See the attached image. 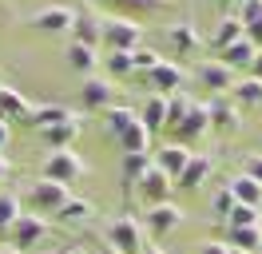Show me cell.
<instances>
[{"label":"cell","instance_id":"obj_19","mask_svg":"<svg viewBox=\"0 0 262 254\" xmlns=\"http://www.w3.org/2000/svg\"><path fill=\"white\" fill-rule=\"evenodd\" d=\"M227 187H230V195H234V203H238V206H258V210H262V183H258V179H250L246 171H238Z\"/></svg>","mask_w":262,"mask_h":254},{"label":"cell","instance_id":"obj_24","mask_svg":"<svg viewBox=\"0 0 262 254\" xmlns=\"http://www.w3.org/2000/svg\"><path fill=\"white\" fill-rule=\"evenodd\" d=\"M243 36H246L243 20H238L234 12H223V16H219V24H214V32H211V44L219 48V52H223L227 44H234V40H243Z\"/></svg>","mask_w":262,"mask_h":254},{"label":"cell","instance_id":"obj_37","mask_svg":"<svg viewBox=\"0 0 262 254\" xmlns=\"http://www.w3.org/2000/svg\"><path fill=\"white\" fill-rule=\"evenodd\" d=\"M159 60H163V56H159V52H151V48H135V52H131V68H135V76H139V79H147V72Z\"/></svg>","mask_w":262,"mask_h":254},{"label":"cell","instance_id":"obj_39","mask_svg":"<svg viewBox=\"0 0 262 254\" xmlns=\"http://www.w3.org/2000/svg\"><path fill=\"white\" fill-rule=\"evenodd\" d=\"M243 171L250 175V179H258V183H262V155H246V163H243Z\"/></svg>","mask_w":262,"mask_h":254},{"label":"cell","instance_id":"obj_44","mask_svg":"<svg viewBox=\"0 0 262 254\" xmlns=\"http://www.w3.org/2000/svg\"><path fill=\"white\" fill-rule=\"evenodd\" d=\"M96 254H119V250H115L112 242H107V238H103V242H99V246H96Z\"/></svg>","mask_w":262,"mask_h":254},{"label":"cell","instance_id":"obj_11","mask_svg":"<svg viewBox=\"0 0 262 254\" xmlns=\"http://www.w3.org/2000/svg\"><path fill=\"white\" fill-rule=\"evenodd\" d=\"M163 36H167V44L175 48V56L179 60H187V56H195V52H203V36H199V28L191 24V20H175L171 28H163Z\"/></svg>","mask_w":262,"mask_h":254},{"label":"cell","instance_id":"obj_50","mask_svg":"<svg viewBox=\"0 0 262 254\" xmlns=\"http://www.w3.org/2000/svg\"><path fill=\"white\" fill-rule=\"evenodd\" d=\"M52 254H56V250H52Z\"/></svg>","mask_w":262,"mask_h":254},{"label":"cell","instance_id":"obj_14","mask_svg":"<svg viewBox=\"0 0 262 254\" xmlns=\"http://www.w3.org/2000/svg\"><path fill=\"white\" fill-rule=\"evenodd\" d=\"M72 40H76V44H88V48H99V40H103V20L96 16V8H92V4H83V8H76V24H72Z\"/></svg>","mask_w":262,"mask_h":254},{"label":"cell","instance_id":"obj_2","mask_svg":"<svg viewBox=\"0 0 262 254\" xmlns=\"http://www.w3.org/2000/svg\"><path fill=\"white\" fill-rule=\"evenodd\" d=\"M107 242H112L119 254H143V246H147V230H143V222L131 219V215H119V219L107 222Z\"/></svg>","mask_w":262,"mask_h":254},{"label":"cell","instance_id":"obj_47","mask_svg":"<svg viewBox=\"0 0 262 254\" xmlns=\"http://www.w3.org/2000/svg\"><path fill=\"white\" fill-rule=\"evenodd\" d=\"M143 254H167V250H159V246H151V242H147V246H143Z\"/></svg>","mask_w":262,"mask_h":254},{"label":"cell","instance_id":"obj_26","mask_svg":"<svg viewBox=\"0 0 262 254\" xmlns=\"http://www.w3.org/2000/svg\"><path fill=\"white\" fill-rule=\"evenodd\" d=\"M92 215H96V206L88 203V199H80V195H72V199L56 210V219L68 222V226H83V222H92Z\"/></svg>","mask_w":262,"mask_h":254},{"label":"cell","instance_id":"obj_38","mask_svg":"<svg viewBox=\"0 0 262 254\" xmlns=\"http://www.w3.org/2000/svg\"><path fill=\"white\" fill-rule=\"evenodd\" d=\"M234 206H238V203H234V195H230V187L214 190V199H211V210H214V215H219L223 222H227V215L234 210Z\"/></svg>","mask_w":262,"mask_h":254},{"label":"cell","instance_id":"obj_3","mask_svg":"<svg viewBox=\"0 0 262 254\" xmlns=\"http://www.w3.org/2000/svg\"><path fill=\"white\" fill-rule=\"evenodd\" d=\"M44 179H56V183H76V179H83L88 175V163H83V155L76 151V147H60V151H48V159H44Z\"/></svg>","mask_w":262,"mask_h":254},{"label":"cell","instance_id":"obj_10","mask_svg":"<svg viewBox=\"0 0 262 254\" xmlns=\"http://www.w3.org/2000/svg\"><path fill=\"white\" fill-rule=\"evenodd\" d=\"M8 238H12V246H16L20 254H28L36 242H44V238H48V222L40 219V215H20V219L12 222Z\"/></svg>","mask_w":262,"mask_h":254},{"label":"cell","instance_id":"obj_17","mask_svg":"<svg viewBox=\"0 0 262 254\" xmlns=\"http://www.w3.org/2000/svg\"><path fill=\"white\" fill-rule=\"evenodd\" d=\"M214 175V159L211 155H191V163H187V171L175 179V187L179 190H199L207 179Z\"/></svg>","mask_w":262,"mask_h":254},{"label":"cell","instance_id":"obj_9","mask_svg":"<svg viewBox=\"0 0 262 254\" xmlns=\"http://www.w3.org/2000/svg\"><path fill=\"white\" fill-rule=\"evenodd\" d=\"M135 195H143L147 206H159V203H171V195H175V179L167 171H159L155 163L147 167V175L135 183Z\"/></svg>","mask_w":262,"mask_h":254},{"label":"cell","instance_id":"obj_16","mask_svg":"<svg viewBox=\"0 0 262 254\" xmlns=\"http://www.w3.org/2000/svg\"><path fill=\"white\" fill-rule=\"evenodd\" d=\"M112 95H115L112 79L88 76L80 83V103H83V111H107V108H112Z\"/></svg>","mask_w":262,"mask_h":254},{"label":"cell","instance_id":"obj_40","mask_svg":"<svg viewBox=\"0 0 262 254\" xmlns=\"http://www.w3.org/2000/svg\"><path fill=\"white\" fill-rule=\"evenodd\" d=\"M199 254H230V246H227V242H203Z\"/></svg>","mask_w":262,"mask_h":254},{"label":"cell","instance_id":"obj_29","mask_svg":"<svg viewBox=\"0 0 262 254\" xmlns=\"http://www.w3.org/2000/svg\"><path fill=\"white\" fill-rule=\"evenodd\" d=\"M254 56H258V48L243 36V40H234V44L223 48V56H219V60L227 64V68H250V64H254Z\"/></svg>","mask_w":262,"mask_h":254},{"label":"cell","instance_id":"obj_22","mask_svg":"<svg viewBox=\"0 0 262 254\" xmlns=\"http://www.w3.org/2000/svg\"><path fill=\"white\" fill-rule=\"evenodd\" d=\"M76 111H68L64 103H36V108H28V123L36 127V131H44V127H52V123H64V119H72Z\"/></svg>","mask_w":262,"mask_h":254},{"label":"cell","instance_id":"obj_36","mask_svg":"<svg viewBox=\"0 0 262 254\" xmlns=\"http://www.w3.org/2000/svg\"><path fill=\"white\" fill-rule=\"evenodd\" d=\"M223 226H262V210L258 206H234Z\"/></svg>","mask_w":262,"mask_h":254},{"label":"cell","instance_id":"obj_41","mask_svg":"<svg viewBox=\"0 0 262 254\" xmlns=\"http://www.w3.org/2000/svg\"><path fill=\"white\" fill-rule=\"evenodd\" d=\"M250 76L262 79V48H258V56H254V64H250Z\"/></svg>","mask_w":262,"mask_h":254},{"label":"cell","instance_id":"obj_5","mask_svg":"<svg viewBox=\"0 0 262 254\" xmlns=\"http://www.w3.org/2000/svg\"><path fill=\"white\" fill-rule=\"evenodd\" d=\"M72 24H76V8H64V4H48L28 16V28L44 32V36H64V32H72Z\"/></svg>","mask_w":262,"mask_h":254},{"label":"cell","instance_id":"obj_33","mask_svg":"<svg viewBox=\"0 0 262 254\" xmlns=\"http://www.w3.org/2000/svg\"><path fill=\"white\" fill-rule=\"evenodd\" d=\"M187 108H191V95H187V92H175V95H167V127H163V131H175V127L183 123Z\"/></svg>","mask_w":262,"mask_h":254},{"label":"cell","instance_id":"obj_32","mask_svg":"<svg viewBox=\"0 0 262 254\" xmlns=\"http://www.w3.org/2000/svg\"><path fill=\"white\" fill-rule=\"evenodd\" d=\"M20 215H24V210H20V199L12 190H0V235H8Z\"/></svg>","mask_w":262,"mask_h":254},{"label":"cell","instance_id":"obj_45","mask_svg":"<svg viewBox=\"0 0 262 254\" xmlns=\"http://www.w3.org/2000/svg\"><path fill=\"white\" fill-rule=\"evenodd\" d=\"M219 8H238V0H214Z\"/></svg>","mask_w":262,"mask_h":254},{"label":"cell","instance_id":"obj_31","mask_svg":"<svg viewBox=\"0 0 262 254\" xmlns=\"http://www.w3.org/2000/svg\"><path fill=\"white\" fill-rule=\"evenodd\" d=\"M119 147H123V151H147L151 147V131L143 127V119H135V123L119 135Z\"/></svg>","mask_w":262,"mask_h":254},{"label":"cell","instance_id":"obj_43","mask_svg":"<svg viewBox=\"0 0 262 254\" xmlns=\"http://www.w3.org/2000/svg\"><path fill=\"white\" fill-rule=\"evenodd\" d=\"M8 147V119H0V151Z\"/></svg>","mask_w":262,"mask_h":254},{"label":"cell","instance_id":"obj_27","mask_svg":"<svg viewBox=\"0 0 262 254\" xmlns=\"http://www.w3.org/2000/svg\"><path fill=\"white\" fill-rule=\"evenodd\" d=\"M230 99H234L238 108H262V79H254V76L234 79V88H230Z\"/></svg>","mask_w":262,"mask_h":254},{"label":"cell","instance_id":"obj_34","mask_svg":"<svg viewBox=\"0 0 262 254\" xmlns=\"http://www.w3.org/2000/svg\"><path fill=\"white\" fill-rule=\"evenodd\" d=\"M115 8H123L119 16H139V12H163L171 0H107Z\"/></svg>","mask_w":262,"mask_h":254},{"label":"cell","instance_id":"obj_4","mask_svg":"<svg viewBox=\"0 0 262 254\" xmlns=\"http://www.w3.org/2000/svg\"><path fill=\"white\" fill-rule=\"evenodd\" d=\"M68 199H72V187H68V183H56V179H44V175L28 187V203H32L40 215H56Z\"/></svg>","mask_w":262,"mask_h":254},{"label":"cell","instance_id":"obj_49","mask_svg":"<svg viewBox=\"0 0 262 254\" xmlns=\"http://www.w3.org/2000/svg\"><path fill=\"white\" fill-rule=\"evenodd\" d=\"M230 254H246V250H234V246H230Z\"/></svg>","mask_w":262,"mask_h":254},{"label":"cell","instance_id":"obj_12","mask_svg":"<svg viewBox=\"0 0 262 254\" xmlns=\"http://www.w3.org/2000/svg\"><path fill=\"white\" fill-rule=\"evenodd\" d=\"M179 222H183V210L175 203H159V206H147V215H143V230L155 238H167V235H175L179 230Z\"/></svg>","mask_w":262,"mask_h":254},{"label":"cell","instance_id":"obj_18","mask_svg":"<svg viewBox=\"0 0 262 254\" xmlns=\"http://www.w3.org/2000/svg\"><path fill=\"white\" fill-rule=\"evenodd\" d=\"M64 60L72 72H80L83 79L92 76L99 68V48H88V44H76V40H68V52H64Z\"/></svg>","mask_w":262,"mask_h":254},{"label":"cell","instance_id":"obj_46","mask_svg":"<svg viewBox=\"0 0 262 254\" xmlns=\"http://www.w3.org/2000/svg\"><path fill=\"white\" fill-rule=\"evenodd\" d=\"M56 254H88V250H80V246H64V250H56Z\"/></svg>","mask_w":262,"mask_h":254},{"label":"cell","instance_id":"obj_35","mask_svg":"<svg viewBox=\"0 0 262 254\" xmlns=\"http://www.w3.org/2000/svg\"><path fill=\"white\" fill-rule=\"evenodd\" d=\"M107 79H131L135 68H131V52H107Z\"/></svg>","mask_w":262,"mask_h":254},{"label":"cell","instance_id":"obj_25","mask_svg":"<svg viewBox=\"0 0 262 254\" xmlns=\"http://www.w3.org/2000/svg\"><path fill=\"white\" fill-rule=\"evenodd\" d=\"M227 246L246 254H262V226H227Z\"/></svg>","mask_w":262,"mask_h":254},{"label":"cell","instance_id":"obj_15","mask_svg":"<svg viewBox=\"0 0 262 254\" xmlns=\"http://www.w3.org/2000/svg\"><path fill=\"white\" fill-rule=\"evenodd\" d=\"M191 155H195V151H191V147H187V143H163V147H159V151H155V167H159V171H167L171 175V179H179L183 171H187V163H191Z\"/></svg>","mask_w":262,"mask_h":254},{"label":"cell","instance_id":"obj_6","mask_svg":"<svg viewBox=\"0 0 262 254\" xmlns=\"http://www.w3.org/2000/svg\"><path fill=\"white\" fill-rule=\"evenodd\" d=\"M147 88L155 95H175V92H183V88H187V68L175 64V60H159L147 72Z\"/></svg>","mask_w":262,"mask_h":254},{"label":"cell","instance_id":"obj_13","mask_svg":"<svg viewBox=\"0 0 262 254\" xmlns=\"http://www.w3.org/2000/svg\"><path fill=\"white\" fill-rule=\"evenodd\" d=\"M211 131V115H207V99H191V108L183 115V123L175 127V143H187V139H203Z\"/></svg>","mask_w":262,"mask_h":254},{"label":"cell","instance_id":"obj_1","mask_svg":"<svg viewBox=\"0 0 262 254\" xmlns=\"http://www.w3.org/2000/svg\"><path fill=\"white\" fill-rule=\"evenodd\" d=\"M143 40V24L135 16H103V48L107 52H135Z\"/></svg>","mask_w":262,"mask_h":254},{"label":"cell","instance_id":"obj_21","mask_svg":"<svg viewBox=\"0 0 262 254\" xmlns=\"http://www.w3.org/2000/svg\"><path fill=\"white\" fill-rule=\"evenodd\" d=\"M80 131H83V127H80V115H72V119H64V123H52V127H44V131H40V139L48 143L52 151H60V147H72Z\"/></svg>","mask_w":262,"mask_h":254},{"label":"cell","instance_id":"obj_23","mask_svg":"<svg viewBox=\"0 0 262 254\" xmlns=\"http://www.w3.org/2000/svg\"><path fill=\"white\" fill-rule=\"evenodd\" d=\"M139 119H143V127H147L151 135L155 131H163L167 127V95H155L151 92L143 103H139Z\"/></svg>","mask_w":262,"mask_h":254},{"label":"cell","instance_id":"obj_7","mask_svg":"<svg viewBox=\"0 0 262 254\" xmlns=\"http://www.w3.org/2000/svg\"><path fill=\"white\" fill-rule=\"evenodd\" d=\"M195 83L211 95H227L234 88V68H227L223 60H203L195 64Z\"/></svg>","mask_w":262,"mask_h":254},{"label":"cell","instance_id":"obj_28","mask_svg":"<svg viewBox=\"0 0 262 254\" xmlns=\"http://www.w3.org/2000/svg\"><path fill=\"white\" fill-rule=\"evenodd\" d=\"M28 115V99L16 92V88H8V83H0V119H24Z\"/></svg>","mask_w":262,"mask_h":254},{"label":"cell","instance_id":"obj_8","mask_svg":"<svg viewBox=\"0 0 262 254\" xmlns=\"http://www.w3.org/2000/svg\"><path fill=\"white\" fill-rule=\"evenodd\" d=\"M207 115H211V131H227V135L243 131V108L234 99H227V95H211L207 99Z\"/></svg>","mask_w":262,"mask_h":254},{"label":"cell","instance_id":"obj_42","mask_svg":"<svg viewBox=\"0 0 262 254\" xmlns=\"http://www.w3.org/2000/svg\"><path fill=\"white\" fill-rule=\"evenodd\" d=\"M8 175H12V163L0 155V187H4V179H8Z\"/></svg>","mask_w":262,"mask_h":254},{"label":"cell","instance_id":"obj_48","mask_svg":"<svg viewBox=\"0 0 262 254\" xmlns=\"http://www.w3.org/2000/svg\"><path fill=\"white\" fill-rule=\"evenodd\" d=\"M0 254H20V250L12 246V242H8V246H0Z\"/></svg>","mask_w":262,"mask_h":254},{"label":"cell","instance_id":"obj_20","mask_svg":"<svg viewBox=\"0 0 262 254\" xmlns=\"http://www.w3.org/2000/svg\"><path fill=\"white\" fill-rule=\"evenodd\" d=\"M151 163H155L151 151H123V159H119V179H123V187H135V183L147 175Z\"/></svg>","mask_w":262,"mask_h":254},{"label":"cell","instance_id":"obj_30","mask_svg":"<svg viewBox=\"0 0 262 254\" xmlns=\"http://www.w3.org/2000/svg\"><path fill=\"white\" fill-rule=\"evenodd\" d=\"M103 119H107V135H112V139H119V135H123V131H127L131 123H135V119H139V111H131V108H107L103 111Z\"/></svg>","mask_w":262,"mask_h":254}]
</instances>
